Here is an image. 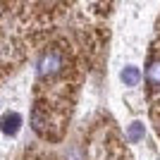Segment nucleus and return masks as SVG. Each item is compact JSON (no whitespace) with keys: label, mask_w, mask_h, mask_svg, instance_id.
<instances>
[{"label":"nucleus","mask_w":160,"mask_h":160,"mask_svg":"<svg viewBox=\"0 0 160 160\" xmlns=\"http://www.w3.org/2000/svg\"><path fill=\"white\" fill-rule=\"evenodd\" d=\"M62 67H65V62H62V55L55 53V50H50V53H46L43 58L38 60V74L41 77H55V74L62 72Z\"/></svg>","instance_id":"f257e3e1"},{"label":"nucleus","mask_w":160,"mask_h":160,"mask_svg":"<svg viewBox=\"0 0 160 160\" xmlns=\"http://www.w3.org/2000/svg\"><path fill=\"white\" fill-rule=\"evenodd\" d=\"M19 124H22V115L19 112H5L2 120H0V132L7 134V136H14L19 132Z\"/></svg>","instance_id":"f03ea898"},{"label":"nucleus","mask_w":160,"mask_h":160,"mask_svg":"<svg viewBox=\"0 0 160 160\" xmlns=\"http://www.w3.org/2000/svg\"><path fill=\"white\" fill-rule=\"evenodd\" d=\"M120 79L124 81V86H136V84L141 81V72H139V67H134V65L124 67V69H122V74H120Z\"/></svg>","instance_id":"7ed1b4c3"},{"label":"nucleus","mask_w":160,"mask_h":160,"mask_svg":"<svg viewBox=\"0 0 160 160\" xmlns=\"http://www.w3.org/2000/svg\"><path fill=\"white\" fill-rule=\"evenodd\" d=\"M146 81L151 86H160V60H151L146 69Z\"/></svg>","instance_id":"20e7f679"},{"label":"nucleus","mask_w":160,"mask_h":160,"mask_svg":"<svg viewBox=\"0 0 160 160\" xmlns=\"http://www.w3.org/2000/svg\"><path fill=\"white\" fill-rule=\"evenodd\" d=\"M143 134H146V129H143V124L141 122H132L127 129V139L132 141V143H139L141 139H143Z\"/></svg>","instance_id":"39448f33"}]
</instances>
